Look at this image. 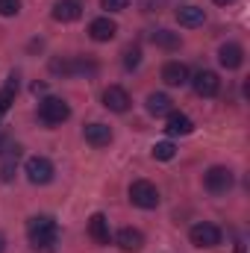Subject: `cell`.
Segmentation results:
<instances>
[{"instance_id": "cell-7", "label": "cell", "mask_w": 250, "mask_h": 253, "mask_svg": "<svg viewBox=\"0 0 250 253\" xmlns=\"http://www.w3.org/2000/svg\"><path fill=\"white\" fill-rule=\"evenodd\" d=\"M191 85H194V91H197L200 97H215L218 88H221V80H218L215 71H200V74L191 80Z\"/></svg>"}, {"instance_id": "cell-23", "label": "cell", "mask_w": 250, "mask_h": 253, "mask_svg": "<svg viewBox=\"0 0 250 253\" xmlns=\"http://www.w3.org/2000/svg\"><path fill=\"white\" fill-rule=\"evenodd\" d=\"M21 12V0H0V15L3 18H12Z\"/></svg>"}, {"instance_id": "cell-20", "label": "cell", "mask_w": 250, "mask_h": 253, "mask_svg": "<svg viewBox=\"0 0 250 253\" xmlns=\"http://www.w3.org/2000/svg\"><path fill=\"white\" fill-rule=\"evenodd\" d=\"M177 21H180L183 27H200V24L206 21V15H203L200 6H180V9H177Z\"/></svg>"}, {"instance_id": "cell-4", "label": "cell", "mask_w": 250, "mask_h": 253, "mask_svg": "<svg viewBox=\"0 0 250 253\" xmlns=\"http://www.w3.org/2000/svg\"><path fill=\"white\" fill-rule=\"evenodd\" d=\"M233 183H236V177L224 165H215V168H209L203 174V186H206V191H212V194H227V191L233 189Z\"/></svg>"}, {"instance_id": "cell-22", "label": "cell", "mask_w": 250, "mask_h": 253, "mask_svg": "<svg viewBox=\"0 0 250 253\" xmlns=\"http://www.w3.org/2000/svg\"><path fill=\"white\" fill-rule=\"evenodd\" d=\"M174 156H177V147H174L171 141H156V144H153V159L168 162V159H174Z\"/></svg>"}, {"instance_id": "cell-17", "label": "cell", "mask_w": 250, "mask_h": 253, "mask_svg": "<svg viewBox=\"0 0 250 253\" xmlns=\"http://www.w3.org/2000/svg\"><path fill=\"white\" fill-rule=\"evenodd\" d=\"M165 129H168V135H188V132L194 129V124H191V118L183 115V112H171Z\"/></svg>"}, {"instance_id": "cell-27", "label": "cell", "mask_w": 250, "mask_h": 253, "mask_svg": "<svg viewBox=\"0 0 250 253\" xmlns=\"http://www.w3.org/2000/svg\"><path fill=\"white\" fill-rule=\"evenodd\" d=\"M6 251V236H3V233H0V253Z\"/></svg>"}, {"instance_id": "cell-6", "label": "cell", "mask_w": 250, "mask_h": 253, "mask_svg": "<svg viewBox=\"0 0 250 253\" xmlns=\"http://www.w3.org/2000/svg\"><path fill=\"white\" fill-rule=\"evenodd\" d=\"M188 239L194 248H215V245H221V230L209 221H200L188 230Z\"/></svg>"}, {"instance_id": "cell-11", "label": "cell", "mask_w": 250, "mask_h": 253, "mask_svg": "<svg viewBox=\"0 0 250 253\" xmlns=\"http://www.w3.org/2000/svg\"><path fill=\"white\" fill-rule=\"evenodd\" d=\"M83 135L91 147H109V141H112V129L106 124H88L83 129Z\"/></svg>"}, {"instance_id": "cell-3", "label": "cell", "mask_w": 250, "mask_h": 253, "mask_svg": "<svg viewBox=\"0 0 250 253\" xmlns=\"http://www.w3.org/2000/svg\"><path fill=\"white\" fill-rule=\"evenodd\" d=\"M129 200H132V206H138V209H156V206H159V189H156L150 180H135V183L129 186Z\"/></svg>"}, {"instance_id": "cell-26", "label": "cell", "mask_w": 250, "mask_h": 253, "mask_svg": "<svg viewBox=\"0 0 250 253\" xmlns=\"http://www.w3.org/2000/svg\"><path fill=\"white\" fill-rule=\"evenodd\" d=\"M212 3H218V6H230V3H236V0H212Z\"/></svg>"}, {"instance_id": "cell-5", "label": "cell", "mask_w": 250, "mask_h": 253, "mask_svg": "<svg viewBox=\"0 0 250 253\" xmlns=\"http://www.w3.org/2000/svg\"><path fill=\"white\" fill-rule=\"evenodd\" d=\"M24 171H27V180L33 183V186H47L50 180H53V162L50 159H44V156H33V159H27V165H24Z\"/></svg>"}, {"instance_id": "cell-16", "label": "cell", "mask_w": 250, "mask_h": 253, "mask_svg": "<svg viewBox=\"0 0 250 253\" xmlns=\"http://www.w3.org/2000/svg\"><path fill=\"white\" fill-rule=\"evenodd\" d=\"M162 80L168 85H186L188 83V68L183 62H165L162 68Z\"/></svg>"}, {"instance_id": "cell-1", "label": "cell", "mask_w": 250, "mask_h": 253, "mask_svg": "<svg viewBox=\"0 0 250 253\" xmlns=\"http://www.w3.org/2000/svg\"><path fill=\"white\" fill-rule=\"evenodd\" d=\"M27 239H30V248L36 251H50L59 239V227L50 215H36L27 221Z\"/></svg>"}, {"instance_id": "cell-2", "label": "cell", "mask_w": 250, "mask_h": 253, "mask_svg": "<svg viewBox=\"0 0 250 253\" xmlns=\"http://www.w3.org/2000/svg\"><path fill=\"white\" fill-rule=\"evenodd\" d=\"M39 118L47 126H56V124H62V121L71 118V106L65 103L62 97H44L39 103Z\"/></svg>"}, {"instance_id": "cell-24", "label": "cell", "mask_w": 250, "mask_h": 253, "mask_svg": "<svg viewBox=\"0 0 250 253\" xmlns=\"http://www.w3.org/2000/svg\"><path fill=\"white\" fill-rule=\"evenodd\" d=\"M138 62H141V50L138 47H129L124 53V65L126 68H138Z\"/></svg>"}, {"instance_id": "cell-8", "label": "cell", "mask_w": 250, "mask_h": 253, "mask_svg": "<svg viewBox=\"0 0 250 253\" xmlns=\"http://www.w3.org/2000/svg\"><path fill=\"white\" fill-rule=\"evenodd\" d=\"M129 94H126L121 85H109L106 91H103V106L109 109V112H126L129 109Z\"/></svg>"}, {"instance_id": "cell-14", "label": "cell", "mask_w": 250, "mask_h": 253, "mask_svg": "<svg viewBox=\"0 0 250 253\" xmlns=\"http://www.w3.org/2000/svg\"><path fill=\"white\" fill-rule=\"evenodd\" d=\"M218 62L224 65L227 71H236V68H242V62H245V50L239 44H224L218 50Z\"/></svg>"}, {"instance_id": "cell-13", "label": "cell", "mask_w": 250, "mask_h": 253, "mask_svg": "<svg viewBox=\"0 0 250 253\" xmlns=\"http://www.w3.org/2000/svg\"><path fill=\"white\" fill-rule=\"evenodd\" d=\"M88 236L97 242V245H109V239H112V233H109V221H106V215H91V221H88Z\"/></svg>"}, {"instance_id": "cell-19", "label": "cell", "mask_w": 250, "mask_h": 253, "mask_svg": "<svg viewBox=\"0 0 250 253\" xmlns=\"http://www.w3.org/2000/svg\"><path fill=\"white\" fill-rule=\"evenodd\" d=\"M15 94H18V74H9L6 85L0 88V115L9 112V106L15 103Z\"/></svg>"}, {"instance_id": "cell-12", "label": "cell", "mask_w": 250, "mask_h": 253, "mask_svg": "<svg viewBox=\"0 0 250 253\" xmlns=\"http://www.w3.org/2000/svg\"><path fill=\"white\" fill-rule=\"evenodd\" d=\"M80 15H83L80 0H59V3L53 6V18H56L59 24H71V21H77Z\"/></svg>"}, {"instance_id": "cell-10", "label": "cell", "mask_w": 250, "mask_h": 253, "mask_svg": "<svg viewBox=\"0 0 250 253\" xmlns=\"http://www.w3.org/2000/svg\"><path fill=\"white\" fill-rule=\"evenodd\" d=\"M115 33H118V24H115L112 18H94V21L88 24V36H91L94 42H112Z\"/></svg>"}, {"instance_id": "cell-15", "label": "cell", "mask_w": 250, "mask_h": 253, "mask_svg": "<svg viewBox=\"0 0 250 253\" xmlns=\"http://www.w3.org/2000/svg\"><path fill=\"white\" fill-rule=\"evenodd\" d=\"M147 112H150V115H156V118H165V115H171V112H174V100H171L168 94L156 91V94H150V97H147Z\"/></svg>"}, {"instance_id": "cell-18", "label": "cell", "mask_w": 250, "mask_h": 253, "mask_svg": "<svg viewBox=\"0 0 250 253\" xmlns=\"http://www.w3.org/2000/svg\"><path fill=\"white\" fill-rule=\"evenodd\" d=\"M150 39H153V44L162 47V50H177V47L183 44L180 33H171V30H156V33H150Z\"/></svg>"}, {"instance_id": "cell-25", "label": "cell", "mask_w": 250, "mask_h": 253, "mask_svg": "<svg viewBox=\"0 0 250 253\" xmlns=\"http://www.w3.org/2000/svg\"><path fill=\"white\" fill-rule=\"evenodd\" d=\"M100 6L109 9V12H124L126 6H129V0H100Z\"/></svg>"}, {"instance_id": "cell-9", "label": "cell", "mask_w": 250, "mask_h": 253, "mask_svg": "<svg viewBox=\"0 0 250 253\" xmlns=\"http://www.w3.org/2000/svg\"><path fill=\"white\" fill-rule=\"evenodd\" d=\"M115 245L124 253H138L144 248V236H141V230H135V227H124V230L115 236Z\"/></svg>"}, {"instance_id": "cell-21", "label": "cell", "mask_w": 250, "mask_h": 253, "mask_svg": "<svg viewBox=\"0 0 250 253\" xmlns=\"http://www.w3.org/2000/svg\"><path fill=\"white\" fill-rule=\"evenodd\" d=\"M18 156H21V150H18V147H9L6 159L0 162V180H3V183H9V180L15 177V165H18Z\"/></svg>"}]
</instances>
